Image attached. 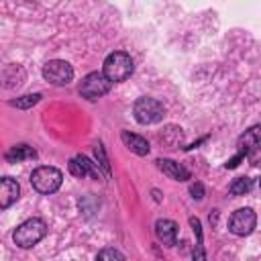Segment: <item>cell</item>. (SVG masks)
I'll use <instances>...</instances> for the list:
<instances>
[{"label": "cell", "instance_id": "cell-8", "mask_svg": "<svg viewBox=\"0 0 261 261\" xmlns=\"http://www.w3.org/2000/svg\"><path fill=\"white\" fill-rule=\"evenodd\" d=\"M69 173L75 175V177H94L98 179L100 177V169L94 161H90L88 157L84 155H75L69 159Z\"/></svg>", "mask_w": 261, "mask_h": 261}, {"label": "cell", "instance_id": "cell-10", "mask_svg": "<svg viewBox=\"0 0 261 261\" xmlns=\"http://www.w3.org/2000/svg\"><path fill=\"white\" fill-rule=\"evenodd\" d=\"M18 194H20V186L12 177H2V181H0V206L8 208L10 204H14L18 200Z\"/></svg>", "mask_w": 261, "mask_h": 261}, {"label": "cell", "instance_id": "cell-11", "mask_svg": "<svg viewBox=\"0 0 261 261\" xmlns=\"http://www.w3.org/2000/svg\"><path fill=\"white\" fill-rule=\"evenodd\" d=\"M157 165H159V169H161L167 177H171V179H175V181H186V179H190V171H188L181 163H177V161H173V159H159Z\"/></svg>", "mask_w": 261, "mask_h": 261}, {"label": "cell", "instance_id": "cell-13", "mask_svg": "<svg viewBox=\"0 0 261 261\" xmlns=\"http://www.w3.org/2000/svg\"><path fill=\"white\" fill-rule=\"evenodd\" d=\"M120 139H122V143H124L133 153H137V155H147V153H149V143H147L143 137L133 135V133H128V130H122Z\"/></svg>", "mask_w": 261, "mask_h": 261}, {"label": "cell", "instance_id": "cell-14", "mask_svg": "<svg viewBox=\"0 0 261 261\" xmlns=\"http://www.w3.org/2000/svg\"><path fill=\"white\" fill-rule=\"evenodd\" d=\"M37 157V151L24 143L20 145H14L10 151H6V161L8 163H16V161H24V159H35Z\"/></svg>", "mask_w": 261, "mask_h": 261}, {"label": "cell", "instance_id": "cell-7", "mask_svg": "<svg viewBox=\"0 0 261 261\" xmlns=\"http://www.w3.org/2000/svg\"><path fill=\"white\" fill-rule=\"evenodd\" d=\"M255 224H257L255 212H253L251 208H239V210L230 216V220H228V230H230L232 234H237V237H247V234L253 232Z\"/></svg>", "mask_w": 261, "mask_h": 261}, {"label": "cell", "instance_id": "cell-15", "mask_svg": "<svg viewBox=\"0 0 261 261\" xmlns=\"http://www.w3.org/2000/svg\"><path fill=\"white\" fill-rule=\"evenodd\" d=\"M190 224L198 237V245L194 247V261H206L204 257V247H202V226H200V220L198 218H190Z\"/></svg>", "mask_w": 261, "mask_h": 261}, {"label": "cell", "instance_id": "cell-17", "mask_svg": "<svg viewBox=\"0 0 261 261\" xmlns=\"http://www.w3.org/2000/svg\"><path fill=\"white\" fill-rule=\"evenodd\" d=\"M39 100H41V94H27V96H20V98L12 100L10 104L16 106V108H31V106H35Z\"/></svg>", "mask_w": 261, "mask_h": 261}, {"label": "cell", "instance_id": "cell-12", "mask_svg": "<svg viewBox=\"0 0 261 261\" xmlns=\"http://www.w3.org/2000/svg\"><path fill=\"white\" fill-rule=\"evenodd\" d=\"M261 145V124H257V126H251L249 130H245L241 137H239V153H251L255 147H259Z\"/></svg>", "mask_w": 261, "mask_h": 261}, {"label": "cell", "instance_id": "cell-3", "mask_svg": "<svg viewBox=\"0 0 261 261\" xmlns=\"http://www.w3.org/2000/svg\"><path fill=\"white\" fill-rule=\"evenodd\" d=\"M63 181V173L57 167L43 165L31 173V186L41 194H53Z\"/></svg>", "mask_w": 261, "mask_h": 261}, {"label": "cell", "instance_id": "cell-20", "mask_svg": "<svg viewBox=\"0 0 261 261\" xmlns=\"http://www.w3.org/2000/svg\"><path fill=\"white\" fill-rule=\"evenodd\" d=\"M249 159H251V163H253L255 167H259V169H261V145H259V147H255V149L249 153Z\"/></svg>", "mask_w": 261, "mask_h": 261}, {"label": "cell", "instance_id": "cell-18", "mask_svg": "<svg viewBox=\"0 0 261 261\" xmlns=\"http://www.w3.org/2000/svg\"><path fill=\"white\" fill-rule=\"evenodd\" d=\"M96 261H124V255L116 249H102L98 255H96Z\"/></svg>", "mask_w": 261, "mask_h": 261}, {"label": "cell", "instance_id": "cell-5", "mask_svg": "<svg viewBox=\"0 0 261 261\" xmlns=\"http://www.w3.org/2000/svg\"><path fill=\"white\" fill-rule=\"evenodd\" d=\"M133 112H135V118H137V122H141V124H153V122H159L161 118H163V104L161 102H157L155 98H139L137 102H135V108H133Z\"/></svg>", "mask_w": 261, "mask_h": 261}, {"label": "cell", "instance_id": "cell-1", "mask_svg": "<svg viewBox=\"0 0 261 261\" xmlns=\"http://www.w3.org/2000/svg\"><path fill=\"white\" fill-rule=\"evenodd\" d=\"M45 232H47L45 220H41V218H29V220H24L22 224L16 226L12 239H14V243L20 249H31V247H35L45 237Z\"/></svg>", "mask_w": 261, "mask_h": 261}, {"label": "cell", "instance_id": "cell-23", "mask_svg": "<svg viewBox=\"0 0 261 261\" xmlns=\"http://www.w3.org/2000/svg\"><path fill=\"white\" fill-rule=\"evenodd\" d=\"M259 188H261V181H259Z\"/></svg>", "mask_w": 261, "mask_h": 261}, {"label": "cell", "instance_id": "cell-6", "mask_svg": "<svg viewBox=\"0 0 261 261\" xmlns=\"http://www.w3.org/2000/svg\"><path fill=\"white\" fill-rule=\"evenodd\" d=\"M43 77L47 82H51L53 86H65L73 80V67L63 59H53V61L45 63Z\"/></svg>", "mask_w": 261, "mask_h": 261}, {"label": "cell", "instance_id": "cell-22", "mask_svg": "<svg viewBox=\"0 0 261 261\" xmlns=\"http://www.w3.org/2000/svg\"><path fill=\"white\" fill-rule=\"evenodd\" d=\"M241 159H245V153H239V155H234V157H232V159L226 163V169H234V167L239 165V161H241Z\"/></svg>", "mask_w": 261, "mask_h": 261}, {"label": "cell", "instance_id": "cell-9", "mask_svg": "<svg viewBox=\"0 0 261 261\" xmlns=\"http://www.w3.org/2000/svg\"><path fill=\"white\" fill-rule=\"evenodd\" d=\"M155 234L163 245L173 247L175 241H177V224L173 220H169V218H159L155 222Z\"/></svg>", "mask_w": 261, "mask_h": 261}, {"label": "cell", "instance_id": "cell-19", "mask_svg": "<svg viewBox=\"0 0 261 261\" xmlns=\"http://www.w3.org/2000/svg\"><path fill=\"white\" fill-rule=\"evenodd\" d=\"M94 151H96V157H100V165L104 167V171H106V173H110V165H108V159H106V155H104V149H102V145L98 143V145L94 147Z\"/></svg>", "mask_w": 261, "mask_h": 261}, {"label": "cell", "instance_id": "cell-21", "mask_svg": "<svg viewBox=\"0 0 261 261\" xmlns=\"http://www.w3.org/2000/svg\"><path fill=\"white\" fill-rule=\"evenodd\" d=\"M190 192H192V196H194L196 200H202V198H204V186H202V184H192V186H190Z\"/></svg>", "mask_w": 261, "mask_h": 261}, {"label": "cell", "instance_id": "cell-16", "mask_svg": "<svg viewBox=\"0 0 261 261\" xmlns=\"http://www.w3.org/2000/svg\"><path fill=\"white\" fill-rule=\"evenodd\" d=\"M253 188V179H249V177H237L232 184H230V194H234V196H243V194H247L249 190Z\"/></svg>", "mask_w": 261, "mask_h": 261}, {"label": "cell", "instance_id": "cell-2", "mask_svg": "<svg viewBox=\"0 0 261 261\" xmlns=\"http://www.w3.org/2000/svg\"><path fill=\"white\" fill-rule=\"evenodd\" d=\"M102 73L110 82H124L133 73V59L124 51H114L104 59Z\"/></svg>", "mask_w": 261, "mask_h": 261}, {"label": "cell", "instance_id": "cell-4", "mask_svg": "<svg viewBox=\"0 0 261 261\" xmlns=\"http://www.w3.org/2000/svg\"><path fill=\"white\" fill-rule=\"evenodd\" d=\"M110 86H112V82H110L104 73L92 71V73H88V75L82 80L80 94H82L84 98H88V100H98V98H102L104 94L110 92Z\"/></svg>", "mask_w": 261, "mask_h": 261}]
</instances>
